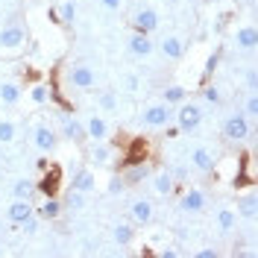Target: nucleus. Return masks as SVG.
I'll return each mask as SVG.
<instances>
[{
	"mask_svg": "<svg viewBox=\"0 0 258 258\" xmlns=\"http://www.w3.org/2000/svg\"><path fill=\"white\" fill-rule=\"evenodd\" d=\"M153 47H156V44H153L150 32H138V30H135L132 35H129V50H132L135 56H150Z\"/></svg>",
	"mask_w": 258,
	"mask_h": 258,
	"instance_id": "nucleus-6",
	"label": "nucleus"
},
{
	"mask_svg": "<svg viewBox=\"0 0 258 258\" xmlns=\"http://www.w3.org/2000/svg\"><path fill=\"white\" fill-rule=\"evenodd\" d=\"M194 258H217V249H211V246H206V249H197V252H194Z\"/></svg>",
	"mask_w": 258,
	"mask_h": 258,
	"instance_id": "nucleus-39",
	"label": "nucleus"
},
{
	"mask_svg": "<svg viewBox=\"0 0 258 258\" xmlns=\"http://www.w3.org/2000/svg\"><path fill=\"white\" fill-rule=\"evenodd\" d=\"M159 27V15L153 9H138L135 12V30L138 32H153Z\"/></svg>",
	"mask_w": 258,
	"mask_h": 258,
	"instance_id": "nucleus-12",
	"label": "nucleus"
},
{
	"mask_svg": "<svg viewBox=\"0 0 258 258\" xmlns=\"http://www.w3.org/2000/svg\"><path fill=\"white\" fill-rule=\"evenodd\" d=\"M255 214H258V200H255V194H249V197H243L241 203H238V217L255 220Z\"/></svg>",
	"mask_w": 258,
	"mask_h": 258,
	"instance_id": "nucleus-22",
	"label": "nucleus"
},
{
	"mask_svg": "<svg viewBox=\"0 0 258 258\" xmlns=\"http://www.w3.org/2000/svg\"><path fill=\"white\" fill-rule=\"evenodd\" d=\"M85 138H91V141H106L109 138V123H106V117H88V123H85Z\"/></svg>",
	"mask_w": 258,
	"mask_h": 258,
	"instance_id": "nucleus-8",
	"label": "nucleus"
},
{
	"mask_svg": "<svg viewBox=\"0 0 258 258\" xmlns=\"http://www.w3.org/2000/svg\"><path fill=\"white\" fill-rule=\"evenodd\" d=\"M246 85H249V88H255V85H258V77H255V68H249V71H246Z\"/></svg>",
	"mask_w": 258,
	"mask_h": 258,
	"instance_id": "nucleus-40",
	"label": "nucleus"
},
{
	"mask_svg": "<svg viewBox=\"0 0 258 258\" xmlns=\"http://www.w3.org/2000/svg\"><path fill=\"white\" fill-rule=\"evenodd\" d=\"M32 194H35V182L32 179H15V185H12V197L15 200H30Z\"/></svg>",
	"mask_w": 258,
	"mask_h": 258,
	"instance_id": "nucleus-21",
	"label": "nucleus"
},
{
	"mask_svg": "<svg viewBox=\"0 0 258 258\" xmlns=\"http://www.w3.org/2000/svg\"><path fill=\"white\" fill-rule=\"evenodd\" d=\"M3 252H6V246H3V243H0V255H3Z\"/></svg>",
	"mask_w": 258,
	"mask_h": 258,
	"instance_id": "nucleus-43",
	"label": "nucleus"
},
{
	"mask_svg": "<svg viewBox=\"0 0 258 258\" xmlns=\"http://www.w3.org/2000/svg\"><path fill=\"white\" fill-rule=\"evenodd\" d=\"M249 117H243L241 112H235V114H229L223 120V135L229 138V141H246L249 138Z\"/></svg>",
	"mask_w": 258,
	"mask_h": 258,
	"instance_id": "nucleus-1",
	"label": "nucleus"
},
{
	"mask_svg": "<svg viewBox=\"0 0 258 258\" xmlns=\"http://www.w3.org/2000/svg\"><path fill=\"white\" fill-rule=\"evenodd\" d=\"M179 209L188 211V214H197V211L206 209V194L197 191V188H191V191H185V197H182V203H179Z\"/></svg>",
	"mask_w": 258,
	"mask_h": 258,
	"instance_id": "nucleus-7",
	"label": "nucleus"
},
{
	"mask_svg": "<svg viewBox=\"0 0 258 258\" xmlns=\"http://www.w3.org/2000/svg\"><path fill=\"white\" fill-rule=\"evenodd\" d=\"M161 53H164L167 59H182V56H185L182 38H179V35H164V38H161Z\"/></svg>",
	"mask_w": 258,
	"mask_h": 258,
	"instance_id": "nucleus-14",
	"label": "nucleus"
},
{
	"mask_svg": "<svg viewBox=\"0 0 258 258\" xmlns=\"http://www.w3.org/2000/svg\"><path fill=\"white\" fill-rule=\"evenodd\" d=\"M191 164L197 167V170L209 173L211 167H214V153H211L209 147H194L191 150Z\"/></svg>",
	"mask_w": 258,
	"mask_h": 258,
	"instance_id": "nucleus-10",
	"label": "nucleus"
},
{
	"mask_svg": "<svg viewBox=\"0 0 258 258\" xmlns=\"http://www.w3.org/2000/svg\"><path fill=\"white\" fill-rule=\"evenodd\" d=\"M59 214H62V203H56V200L50 197L47 203L41 206V217H44V220H56Z\"/></svg>",
	"mask_w": 258,
	"mask_h": 258,
	"instance_id": "nucleus-30",
	"label": "nucleus"
},
{
	"mask_svg": "<svg viewBox=\"0 0 258 258\" xmlns=\"http://www.w3.org/2000/svg\"><path fill=\"white\" fill-rule=\"evenodd\" d=\"M138 85H141V80H138L135 74H126V77H123V88H126L129 94H135V91H138Z\"/></svg>",
	"mask_w": 258,
	"mask_h": 258,
	"instance_id": "nucleus-36",
	"label": "nucleus"
},
{
	"mask_svg": "<svg viewBox=\"0 0 258 258\" xmlns=\"http://www.w3.org/2000/svg\"><path fill=\"white\" fill-rule=\"evenodd\" d=\"M185 94H188V91H185L182 85H167V88H164V103H167V106L185 103Z\"/></svg>",
	"mask_w": 258,
	"mask_h": 258,
	"instance_id": "nucleus-26",
	"label": "nucleus"
},
{
	"mask_svg": "<svg viewBox=\"0 0 258 258\" xmlns=\"http://www.w3.org/2000/svg\"><path fill=\"white\" fill-rule=\"evenodd\" d=\"M258 114V97L249 94L246 97V106H243V117H255Z\"/></svg>",
	"mask_w": 258,
	"mask_h": 258,
	"instance_id": "nucleus-34",
	"label": "nucleus"
},
{
	"mask_svg": "<svg viewBox=\"0 0 258 258\" xmlns=\"http://www.w3.org/2000/svg\"><path fill=\"white\" fill-rule=\"evenodd\" d=\"M68 80L74 88H80V91H91L97 85V74L88 68V64H74L71 68V74H68Z\"/></svg>",
	"mask_w": 258,
	"mask_h": 258,
	"instance_id": "nucleus-4",
	"label": "nucleus"
},
{
	"mask_svg": "<svg viewBox=\"0 0 258 258\" xmlns=\"http://www.w3.org/2000/svg\"><path fill=\"white\" fill-rule=\"evenodd\" d=\"M144 179H150V167H147L144 161H138V164H129L126 170H123V182L138 185V182H144Z\"/></svg>",
	"mask_w": 258,
	"mask_h": 258,
	"instance_id": "nucleus-17",
	"label": "nucleus"
},
{
	"mask_svg": "<svg viewBox=\"0 0 258 258\" xmlns=\"http://www.w3.org/2000/svg\"><path fill=\"white\" fill-rule=\"evenodd\" d=\"M0 100L9 103V106H15L18 100H21V85L18 82H3L0 85Z\"/></svg>",
	"mask_w": 258,
	"mask_h": 258,
	"instance_id": "nucleus-25",
	"label": "nucleus"
},
{
	"mask_svg": "<svg viewBox=\"0 0 258 258\" xmlns=\"http://www.w3.org/2000/svg\"><path fill=\"white\" fill-rule=\"evenodd\" d=\"M235 226H238V211H232V209H217V229H220V232H232V229H235Z\"/></svg>",
	"mask_w": 258,
	"mask_h": 258,
	"instance_id": "nucleus-19",
	"label": "nucleus"
},
{
	"mask_svg": "<svg viewBox=\"0 0 258 258\" xmlns=\"http://www.w3.org/2000/svg\"><path fill=\"white\" fill-rule=\"evenodd\" d=\"M30 214H32V203L30 200H15V203L9 206V211H6V217H9L12 223H18V226L24 223Z\"/></svg>",
	"mask_w": 258,
	"mask_h": 258,
	"instance_id": "nucleus-13",
	"label": "nucleus"
},
{
	"mask_svg": "<svg viewBox=\"0 0 258 258\" xmlns=\"http://www.w3.org/2000/svg\"><path fill=\"white\" fill-rule=\"evenodd\" d=\"M235 41H238V47L252 50L258 44V30L255 27H241V30L235 32Z\"/></svg>",
	"mask_w": 258,
	"mask_h": 258,
	"instance_id": "nucleus-18",
	"label": "nucleus"
},
{
	"mask_svg": "<svg viewBox=\"0 0 258 258\" xmlns=\"http://www.w3.org/2000/svg\"><path fill=\"white\" fill-rule=\"evenodd\" d=\"M153 188H156V194H161V197H170V194H173V173H167V170L156 173V176H153Z\"/></svg>",
	"mask_w": 258,
	"mask_h": 258,
	"instance_id": "nucleus-20",
	"label": "nucleus"
},
{
	"mask_svg": "<svg viewBox=\"0 0 258 258\" xmlns=\"http://www.w3.org/2000/svg\"><path fill=\"white\" fill-rule=\"evenodd\" d=\"M56 15H59V21H62V24H74V18H77V3H74V0H64L62 9H59Z\"/></svg>",
	"mask_w": 258,
	"mask_h": 258,
	"instance_id": "nucleus-29",
	"label": "nucleus"
},
{
	"mask_svg": "<svg viewBox=\"0 0 258 258\" xmlns=\"http://www.w3.org/2000/svg\"><path fill=\"white\" fill-rule=\"evenodd\" d=\"M62 132H64V138H68V141H74V144H80V141H85V123H80V120H74V117H68V120H64Z\"/></svg>",
	"mask_w": 258,
	"mask_h": 258,
	"instance_id": "nucleus-16",
	"label": "nucleus"
},
{
	"mask_svg": "<svg viewBox=\"0 0 258 258\" xmlns=\"http://www.w3.org/2000/svg\"><path fill=\"white\" fill-rule=\"evenodd\" d=\"M88 156H91V161H94L97 167H103V164H109V161H112V150L103 144V141H94V147H91V153H88Z\"/></svg>",
	"mask_w": 258,
	"mask_h": 258,
	"instance_id": "nucleus-23",
	"label": "nucleus"
},
{
	"mask_svg": "<svg viewBox=\"0 0 258 258\" xmlns=\"http://www.w3.org/2000/svg\"><path fill=\"white\" fill-rule=\"evenodd\" d=\"M112 238L120 243V246H129V243L135 241V229H132V226H126V223H117L112 229Z\"/></svg>",
	"mask_w": 258,
	"mask_h": 258,
	"instance_id": "nucleus-24",
	"label": "nucleus"
},
{
	"mask_svg": "<svg viewBox=\"0 0 258 258\" xmlns=\"http://www.w3.org/2000/svg\"><path fill=\"white\" fill-rule=\"evenodd\" d=\"M217 68V56H209V64H206V74H211Z\"/></svg>",
	"mask_w": 258,
	"mask_h": 258,
	"instance_id": "nucleus-42",
	"label": "nucleus"
},
{
	"mask_svg": "<svg viewBox=\"0 0 258 258\" xmlns=\"http://www.w3.org/2000/svg\"><path fill=\"white\" fill-rule=\"evenodd\" d=\"M120 191H123V176H114L109 182V194H120Z\"/></svg>",
	"mask_w": 258,
	"mask_h": 258,
	"instance_id": "nucleus-38",
	"label": "nucleus"
},
{
	"mask_svg": "<svg viewBox=\"0 0 258 258\" xmlns=\"http://www.w3.org/2000/svg\"><path fill=\"white\" fill-rule=\"evenodd\" d=\"M170 117H173V109L167 106V103H150L141 114V120H144V126H167L170 123Z\"/></svg>",
	"mask_w": 258,
	"mask_h": 258,
	"instance_id": "nucleus-2",
	"label": "nucleus"
},
{
	"mask_svg": "<svg viewBox=\"0 0 258 258\" xmlns=\"http://www.w3.org/2000/svg\"><path fill=\"white\" fill-rule=\"evenodd\" d=\"M97 100H100V109H106V112H114L117 109V94L114 91H103Z\"/></svg>",
	"mask_w": 258,
	"mask_h": 258,
	"instance_id": "nucleus-32",
	"label": "nucleus"
},
{
	"mask_svg": "<svg viewBox=\"0 0 258 258\" xmlns=\"http://www.w3.org/2000/svg\"><path fill=\"white\" fill-rule=\"evenodd\" d=\"M64 206H68L71 211L85 209V194H82V191H74V188H71V191H68V197H64Z\"/></svg>",
	"mask_w": 258,
	"mask_h": 258,
	"instance_id": "nucleus-27",
	"label": "nucleus"
},
{
	"mask_svg": "<svg viewBox=\"0 0 258 258\" xmlns=\"http://www.w3.org/2000/svg\"><path fill=\"white\" fill-rule=\"evenodd\" d=\"M21 229H24V235H27V238H32V235H38V220L30 214V217L21 223Z\"/></svg>",
	"mask_w": 258,
	"mask_h": 258,
	"instance_id": "nucleus-35",
	"label": "nucleus"
},
{
	"mask_svg": "<svg viewBox=\"0 0 258 258\" xmlns=\"http://www.w3.org/2000/svg\"><path fill=\"white\" fill-rule=\"evenodd\" d=\"M32 100H35V103H44V100H47L50 97V91H47V85H35V88H32Z\"/></svg>",
	"mask_w": 258,
	"mask_h": 258,
	"instance_id": "nucleus-37",
	"label": "nucleus"
},
{
	"mask_svg": "<svg viewBox=\"0 0 258 258\" xmlns=\"http://www.w3.org/2000/svg\"><path fill=\"white\" fill-rule=\"evenodd\" d=\"M132 220L141 223V226L150 223V220H153V203H150V200H135V203H132Z\"/></svg>",
	"mask_w": 258,
	"mask_h": 258,
	"instance_id": "nucleus-15",
	"label": "nucleus"
},
{
	"mask_svg": "<svg viewBox=\"0 0 258 258\" xmlns=\"http://www.w3.org/2000/svg\"><path fill=\"white\" fill-rule=\"evenodd\" d=\"M100 3H103L106 9H120V3H123V0H100Z\"/></svg>",
	"mask_w": 258,
	"mask_h": 258,
	"instance_id": "nucleus-41",
	"label": "nucleus"
},
{
	"mask_svg": "<svg viewBox=\"0 0 258 258\" xmlns=\"http://www.w3.org/2000/svg\"><path fill=\"white\" fill-rule=\"evenodd\" d=\"M24 38H27V30H24V27H3V30H0V47L15 50V47L24 44Z\"/></svg>",
	"mask_w": 258,
	"mask_h": 258,
	"instance_id": "nucleus-5",
	"label": "nucleus"
},
{
	"mask_svg": "<svg viewBox=\"0 0 258 258\" xmlns=\"http://www.w3.org/2000/svg\"><path fill=\"white\" fill-rule=\"evenodd\" d=\"M56 144H59V135H56L50 126H38L35 129V147H38L41 153H53Z\"/></svg>",
	"mask_w": 258,
	"mask_h": 258,
	"instance_id": "nucleus-9",
	"label": "nucleus"
},
{
	"mask_svg": "<svg viewBox=\"0 0 258 258\" xmlns=\"http://www.w3.org/2000/svg\"><path fill=\"white\" fill-rule=\"evenodd\" d=\"M203 97H206L209 103H214V106H217V103L223 100V94H220V88H217V85H206V91H203Z\"/></svg>",
	"mask_w": 258,
	"mask_h": 258,
	"instance_id": "nucleus-33",
	"label": "nucleus"
},
{
	"mask_svg": "<svg viewBox=\"0 0 258 258\" xmlns=\"http://www.w3.org/2000/svg\"><path fill=\"white\" fill-rule=\"evenodd\" d=\"M38 188L47 194V197H53V194H56V188H59V173H56V170H50L47 176L38 182Z\"/></svg>",
	"mask_w": 258,
	"mask_h": 258,
	"instance_id": "nucleus-28",
	"label": "nucleus"
},
{
	"mask_svg": "<svg viewBox=\"0 0 258 258\" xmlns=\"http://www.w3.org/2000/svg\"><path fill=\"white\" fill-rule=\"evenodd\" d=\"M71 188H74V191H82V194H91L97 188V176L91 170H77L74 179H71Z\"/></svg>",
	"mask_w": 258,
	"mask_h": 258,
	"instance_id": "nucleus-11",
	"label": "nucleus"
},
{
	"mask_svg": "<svg viewBox=\"0 0 258 258\" xmlns=\"http://www.w3.org/2000/svg\"><path fill=\"white\" fill-rule=\"evenodd\" d=\"M15 123L12 120H0V144H9V141H15Z\"/></svg>",
	"mask_w": 258,
	"mask_h": 258,
	"instance_id": "nucleus-31",
	"label": "nucleus"
},
{
	"mask_svg": "<svg viewBox=\"0 0 258 258\" xmlns=\"http://www.w3.org/2000/svg\"><path fill=\"white\" fill-rule=\"evenodd\" d=\"M176 120L182 132H191V129H197L203 123V109L197 103H182V109L176 112Z\"/></svg>",
	"mask_w": 258,
	"mask_h": 258,
	"instance_id": "nucleus-3",
	"label": "nucleus"
}]
</instances>
